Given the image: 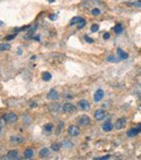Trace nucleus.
Wrapping results in <instances>:
<instances>
[{"label": "nucleus", "instance_id": "nucleus-11", "mask_svg": "<svg viewBox=\"0 0 141 160\" xmlns=\"http://www.w3.org/2000/svg\"><path fill=\"white\" fill-rule=\"evenodd\" d=\"M140 131L141 130L139 129V127H132V129H130L129 131L127 132V135L129 136V137H134V136H136Z\"/></svg>", "mask_w": 141, "mask_h": 160}, {"label": "nucleus", "instance_id": "nucleus-9", "mask_svg": "<svg viewBox=\"0 0 141 160\" xmlns=\"http://www.w3.org/2000/svg\"><path fill=\"white\" fill-rule=\"evenodd\" d=\"M48 99H50V100H56V99L59 98V94L56 90L54 89H51L49 93H48Z\"/></svg>", "mask_w": 141, "mask_h": 160}, {"label": "nucleus", "instance_id": "nucleus-18", "mask_svg": "<svg viewBox=\"0 0 141 160\" xmlns=\"http://www.w3.org/2000/svg\"><path fill=\"white\" fill-rule=\"evenodd\" d=\"M11 139V142L12 143H21V142H23V137L22 136H12V137L10 138Z\"/></svg>", "mask_w": 141, "mask_h": 160}, {"label": "nucleus", "instance_id": "nucleus-2", "mask_svg": "<svg viewBox=\"0 0 141 160\" xmlns=\"http://www.w3.org/2000/svg\"><path fill=\"white\" fill-rule=\"evenodd\" d=\"M67 132H68V134L71 136H77L79 135L80 130L77 125H69L68 129H67Z\"/></svg>", "mask_w": 141, "mask_h": 160}, {"label": "nucleus", "instance_id": "nucleus-39", "mask_svg": "<svg viewBox=\"0 0 141 160\" xmlns=\"http://www.w3.org/2000/svg\"><path fill=\"white\" fill-rule=\"evenodd\" d=\"M0 131H1V125H0Z\"/></svg>", "mask_w": 141, "mask_h": 160}, {"label": "nucleus", "instance_id": "nucleus-7", "mask_svg": "<svg viewBox=\"0 0 141 160\" xmlns=\"http://www.w3.org/2000/svg\"><path fill=\"white\" fill-rule=\"evenodd\" d=\"M94 118L97 120H103L105 118V112L103 111L102 109H98L94 111Z\"/></svg>", "mask_w": 141, "mask_h": 160}, {"label": "nucleus", "instance_id": "nucleus-24", "mask_svg": "<svg viewBox=\"0 0 141 160\" xmlns=\"http://www.w3.org/2000/svg\"><path fill=\"white\" fill-rule=\"evenodd\" d=\"M85 25H86V21H85L84 19H81V20H80L79 22H78V26H77V27L80 29H82V27H84Z\"/></svg>", "mask_w": 141, "mask_h": 160}, {"label": "nucleus", "instance_id": "nucleus-29", "mask_svg": "<svg viewBox=\"0 0 141 160\" xmlns=\"http://www.w3.org/2000/svg\"><path fill=\"white\" fill-rule=\"evenodd\" d=\"M63 146L66 147V148H71V147L73 146V144L69 143V142H63Z\"/></svg>", "mask_w": 141, "mask_h": 160}, {"label": "nucleus", "instance_id": "nucleus-3", "mask_svg": "<svg viewBox=\"0 0 141 160\" xmlns=\"http://www.w3.org/2000/svg\"><path fill=\"white\" fill-rule=\"evenodd\" d=\"M77 122L80 126H86V125H88L89 123H90V118H89L88 116H80L79 118H78Z\"/></svg>", "mask_w": 141, "mask_h": 160}, {"label": "nucleus", "instance_id": "nucleus-17", "mask_svg": "<svg viewBox=\"0 0 141 160\" xmlns=\"http://www.w3.org/2000/svg\"><path fill=\"white\" fill-rule=\"evenodd\" d=\"M11 49V45L8 43H2L0 44V51H4V50H9Z\"/></svg>", "mask_w": 141, "mask_h": 160}, {"label": "nucleus", "instance_id": "nucleus-34", "mask_svg": "<svg viewBox=\"0 0 141 160\" xmlns=\"http://www.w3.org/2000/svg\"><path fill=\"white\" fill-rule=\"evenodd\" d=\"M14 37H15V35H10V36H7L6 39H7V40H10V39H13Z\"/></svg>", "mask_w": 141, "mask_h": 160}, {"label": "nucleus", "instance_id": "nucleus-22", "mask_svg": "<svg viewBox=\"0 0 141 160\" xmlns=\"http://www.w3.org/2000/svg\"><path fill=\"white\" fill-rule=\"evenodd\" d=\"M53 129V125L52 124H46L45 126H43V131L47 132V133H49V132H51V130Z\"/></svg>", "mask_w": 141, "mask_h": 160}, {"label": "nucleus", "instance_id": "nucleus-19", "mask_svg": "<svg viewBox=\"0 0 141 160\" xmlns=\"http://www.w3.org/2000/svg\"><path fill=\"white\" fill-rule=\"evenodd\" d=\"M42 80L46 82L50 81V80H51V74H50L49 72H43L42 73Z\"/></svg>", "mask_w": 141, "mask_h": 160}, {"label": "nucleus", "instance_id": "nucleus-21", "mask_svg": "<svg viewBox=\"0 0 141 160\" xmlns=\"http://www.w3.org/2000/svg\"><path fill=\"white\" fill-rule=\"evenodd\" d=\"M80 20H81V18H80V16H74V18H73V19H72V20H71V22H69V24H71V25H74V24H75V23L79 22Z\"/></svg>", "mask_w": 141, "mask_h": 160}, {"label": "nucleus", "instance_id": "nucleus-25", "mask_svg": "<svg viewBox=\"0 0 141 160\" xmlns=\"http://www.w3.org/2000/svg\"><path fill=\"white\" fill-rule=\"evenodd\" d=\"M98 31H99V25L98 24L91 25V32H92V33H95V32H98Z\"/></svg>", "mask_w": 141, "mask_h": 160}, {"label": "nucleus", "instance_id": "nucleus-35", "mask_svg": "<svg viewBox=\"0 0 141 160\" xmlns=\"http://www.w3.org/2000/svg\"><path fill=\"white\" fill-rule=\"evenodd\" d=\"M50 20H56V14H51L50 15Z\"/></svg>", "mask_w": 141, "mask_h": 160}, {"label": "nucleus", "instance_id": "nucleus-6", "mask_svg": "<svg viewBox=\"0 0 141 160\" xmlns=\"http://www.w3.org/2000/svg\"><path fill=\"white\" fill-rule=\"evenodd\" d=\"M78 107H79L80 109L89 110V109H90V103H89L87 100L82 99V100H79V101H78Z\"/></svg>", "mask_w": 141, "mask_h": 160}, {"label": "nucleus", "instance_id": "nucleus-8", "mask_svg": "<svg viewBox=\"0 0 141 160\" xmlns=\"http://www.w3.org/2000/svg\"><path fill=\"white\" fill-rule=\"evenodd\" d=\"M104 97V92L102 89H98L97 92H95L94 94V97H93V99H94L95 102H99L100 100H101L102 98Z\"/></svg>", "mask_w": 141, "mask_h": 160}, {"label": "nucleus", "instance_id": "nucleus-10", "mask_svg": "<svg viewBox=\"0 0 141 160\" xmlns=\"http://www.w3.org/2000/svg\"><path fill=\"white\" fill-rule=\"evenodd\" d=\"M116 52H117V55H118L119 60H126V59L128 58V53H127V52H125V51L123 50V49L117 48Z\"/></svg>", "mask_w": 141, "mask_h": 160}, {"label": "nucleus", "instance_id": "nucleus-32", "mask_svg": "<svg viewBox=\"0 0 141 160\" xmlns=\"http://www.w3.org/2000/svg\"><path fill=\"white\" fill-rule=\"evenodd\" d=\"M85 39H86V42H88V43H93V39H92V38L88 37V36H85Z\"/></svg>", "mask_w": 141, "mask_h": 160}, {"label": "nucleus", "instance_id": "nucleus-4", "mask_svg": "<svg viewBox=\"0 0 141 160\" xmlns=\"http://www.w3.org/2000/svg\"><path fill=\"white\" fill-rule=\"evenodd\" d=\"M62 109H63V111L64 112H68V113H74V112L76 111V108H75V106H73L72 103H64L63 105V107H62Z\"/></svg>", "mask_w": 141, "mask_h": 160}, {"label": "nucleus", "instance_id": "nucleus-37", "mask_svg": "<svg viewBox=\"0 0 141 160\" xmlns=\"http://www.w3.org/2000/svg\"><path fill=\"white\" fill-rule=\"evenodd\" d=\"M48 1H49V2H51V3H52V2H54V1H55V0H48Z\"/></svg>", "mask_w": 141, "mask_h": 160}, {"label": "nucleus", "instance_id": "nucleus-20", "mask_svg": "<svg viewBox=\"0 0 141 160\" xmlns=\"http://www.w3.org/2000/svg\"><path fill=\"white\" fill-rule=\"evenodd\" d=\"M114 31H115V33H116V34H121V32H123V26H121V24L115 25Z\"/></svg>", "mask_w": 141, "mask_h": 160}, {"label": "nucleus", "instance_id": "nucleus-33", "mask_svg": "<svg viewBox=\"0 0 141 160\" xmlns=\"http://www.w3.org/2000/svg\"><path fill=\"white\" fill-rule=\"evenodd\" d=\"M103 38H104V39H108V38H110V34H108V33H104Z\"/></svg>", "mask_w": 141, "mask_h": 160}, {"label": "nucleus", "instance_id": "nucleus-15", "mask_svg": "<svg viewBox=\"0 0 141 160\" xmlns=\"http://www.w3.org/2000/svg\"><path fill=\"white\" fill-rule=\"evenodd\" d=\"M49 110L51 112H58L60 110V105L58 102H54V103H51L49 106Z\"/></svg>", "mask_w": 141, "mask_h": 160}, {"label": "nucleus", "instance_id": "nucleus-38", "mask_svg": "<svg viewBox=\"0 0 141 160\" xmlns=\"http://www.w3.org/2000/svg\"><path fill=\"white\" fill-rule=\"evenodd\" d=\"M2 25H3V23H2L1 21H0V26H2Z\"/></svg>", "mask_w": 141, "mask_h": 160}, {"label": "nucleus", "instance_id": "nucleus-13", "mask_svg": "<svg viewBox=\"0 0 141 160\" xmlns=\"http://www.w3.org/2000/svg\"><path fill=\"white\" fill-rule=\"evenodd\" d=\"M33 156H34V150L32 148L25 149V151H24V158L25 159H30V158H33Z\"/></svg>", "mask_w": 141, "mask_h": 160}, {"label": "nucleus", "instance_id": "nucleus-36", "mask_svg": "<svg viewBox=\"0 0 141 160\" xmlns=\"http://www.w3.org/2000/svg\"><path fill=\"white\" fill-rule=\"evenodd\" d=\"M23 53V51H22V48H19L17 49V55H22Z\"/></svg>", "mask_w": 141, "mask_h": 160}, {"label": "nucleus", "instance_id": "nucleus-31", "mask_svg": "<svg viewBox=\"0 0 141 160\" xmlns=\"http://www.w3.org/2000/svg\"><path fill=\"white\" fill-rule=\"evenodd\" d=\"M110 158V156L108 155H106V156H103V157H99V158H97L98 160H105V159H108Z\"/></svg>", "mask_w": 141, "mask_h": 160}, {"label": "nucleus", "instance_id": "nucleus-16", "mask_svg": "<svg viewBox=\"0 0 141 160\" xmlns=\"http://www.w3.org/2000/svg\"><path fill=\"white\" fill-rule=\"evenodd\" d=\"M102 129H103L104 132H111L113 130V124L111 122H106V123H104V124H103Z\"/></svg>", "mask_w": 141, "mask_h": 160}, {"label": "nucleus", "instance_id": "nucleus-14", "mask_svg": "<svg viewBox=\"0 0 141 160\" xmlns=\"http://www.w3.org/2000/svg\"><path fill=\"white\" fill-rule=\"evenodd\" d=\"M39 156H40L41 158H46V157H48V156H50V150H49V148H47V147L42 148L40 151H39Z\"/></svg>", "mask_w": 141, "mask_h": 160}, {"label": "nucleus", "instance_id": "nucleus-28", "mask_svg": "<svg viewBox=\"0 0 141 160\" xmlns=\"http://www.w3.org/2000/svg\"><path fill=\"white\" fill-rule=\"evenodd\" d=\"M24 122H25L26 124H30V123H32V118H30V116H24Z\"/></svg>", "mask_w": 141, "mask_h": 160}, {"label": "nucleus", "instance_id": "nucleus-23", "mask_svg": "<svg viewBox=\"0 0 141 160\" xmlns=\"http://www.w3.org/2000/svg\"><path fill=\"white\" fill-rule=\"evenodd\" d=\"M52 150L54 151H59L61 148V144H58V143H54V144H52Z\"/></svg>", "mask_w": 141, "mask_h": 160}, {"label": "nucleus", "instance_id": "nucleus-30", "mask_svg": "<svg viewBox=\"0 0 141 160\" xmlns=\"http://www.w3.org/2000/svg\"><path fill=\"white\" fill-rule=\"evenodd\" d=\"M130 5L134 6V7H138V8H141V1H134V2H131Z\"/></svg>", "mask_w": 141, "mask_h": 160}, {"label": "nucleus", "instance_id": "nucleus-12", "mask_svg": "<svg viewBox=\"0 0 141 160\" xmlns=\"http://www.w3.org/2000/svg\"><path fill=\"white\" fill-rule=\"evenodd\" d=\"M19 153L16 150H11L7 153V159H19Z\"/></svg>", "mask_w": 141, "mask_h": 160}, {"label": "nucleus", "instance_id": "nucleus-1", "mask_svg": "<svg viewBox=\"0 0 141 160\" xmlns=\"http://www.w3.org/2000/svg\"><path fill=\"white\" fill-rule=\"evenodd\" d=\"M3 120L6 121L7 123H15L17 121V116L15 113H7L6 116H3Z\"/></svg>", "mask_w": 141, "mask_h": 160}, {"label": "nucleus", "instance_id": "nucleus-26", "mask_svg": "<svg viewBox=\"0 0 141 160\" xmlns=\"http://www.w3.org/2000/svg\"><path fill=\"white\" fill-rule=\"evenodd\" d=\"M107 61H110V62H115V61H119L117 58H115V57H113V56H108L107 57Z\"/></svg>", "mask_w": 141, "mask_h": 160}, {"label": "nucleus", "instance_id": "nucleus-27", "mask_svg": "<svg viewBox=\"0 0 141 160\" xmlns=\"http://www.w3.org/2000/svg\"><path fill=\"white\" fill-rule=\"evenodd\" d=\"M91 13L93 14V15H99L100 13H101V11H100L98 8H95V9H92V11H91Z\"/></svg>", "mask_w": 141, "mask_h": 160}, {"label": "nucleus", "instance_id": "nucleus-5", "mask_svg": "<svg viewBox=\"0 0 141 160\" xmlns=\"http://www.w3.org/2000/svg\"><path fill=\"white\" fill-rule=\"evenodd\" d=\"M126 125V119L125 118H121L115 122V129L116 130H121L124 129V126Z\"/></svg>", "mask_w": 141, "mask_h": 160}]
</instances>
